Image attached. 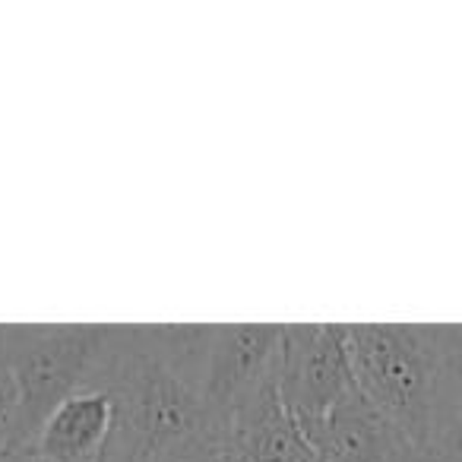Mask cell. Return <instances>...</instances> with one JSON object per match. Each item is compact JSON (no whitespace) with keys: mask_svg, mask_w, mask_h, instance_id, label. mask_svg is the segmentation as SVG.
Wrapping results in <instances>:
<instances>
[{"mask_svg":"<svg viewBox=\"0 0 462 462\" xmlns=\"http://www.w3.org/2000/svg\"><path fill=\"white\" fill-rule=\"evenodd\" d=\"M358 393L418 456H462L456 323H346Z\"/></svg>","mask_w":462,"mask_h":462,"instance_id":"1","label":"cell"},{"mask_svg":"<svg viewBox=\"0 0 462 462\" xmlns=\"http://www.w3.org/2000/svg\"><path fill=\"white\" fill-rule=\"evenodd\" d=\"M0 462H39V459L29 453V447H23V449H10V453H4L0 456Z\"/></svg>","mask_w":462,"mask_h":462,"instance_id":"11","label":"cell"},{"mask_svg":"<svg viewBox=\"0 0 462 462\" xmlns=\"http://www.w3.org/2000/svg\"><path fill=\"white\" fill-rule=\"evenodd\" d=\"M111 424H115V405L108 393H73L42 421L29 443V453L39 462H102Z\"/></svg>","mask_w":462,"mask_h":462,"instance_id":"7","label":"cell"},{"mask_svg":"<svg viewBox=\"0 0 462 462\" xmlns=\"http://www.w3.org/2000/svg\"><path fill=\"white\" fill-rule=\"evenodd\" d=\"M276 374L231 415V443L247 462H314L301 424L279 396Z\"/></svg>","mask_w":462,"mask_h":462,"instance_id":"8","label":"cell"},{"mask_svg":"<svg viewBox=\"0 0 462 462\" xmlns=\"http://www.w3.org/2000/svg\"><path fill=\"white\" fill-rule=\"evenodd\" d=\"M225 447H228V443H225ZM225 447H197V449H184V453H174V456H162V459H152V462H216Z\"/></svg>","mask_w":462,"mask_h":462,"instance_id":"10","label":"cell"},{"mask_svg":"<svg viewBox=\"0 0 462 462\" xmlns=\"http://www.w3.org/2000/svg\"><path fill=\"white\" fill-rule=\"evenodd\" d=\"M279 396L301 430L314 428L358 390L346 323H291L279 342Z\"/></svg>","mask_w":462,"mask_h":462,"instance_id":"4","label":"cell"},{"mask_svg":"<svg viewBox=\"0 0 462 462\" xmlns=\"http://www.w3.org/2000/svg\"><path fill=\"white\" fill-rule=\"evenodd\" d=\"M117 327L64 323V327H0V358L20 390L16 449L73 393L92 390L115 352Z\"/></svg>","mask_w":462,"mask_h":462,"instance_id":"3","label":"cell"},{"mask_svg":"<svg viewBox=\"0 0 462 462\" xmlns=\"http://www.w3.org/2000/svg\"><path fill=\"white\" fill-rule=\"evenodd\" d=\"M92 390L108 393L115 405L102 462H152L231 443L228 424L206 402L203 386L162 358L149 327H117L115 352Z\"/></svg>","mask_w":462,"mask_h":462,"instance_id":"2","label":"cell"},{"mask_svg":"<svg viewBox=\"0 0 462 462\" xmlns=\"http://www.w3.org/2000/svg\"><path fill=\"white\" fill-rule=\"evenodd\" d=\"M16 421H20V390L10 367L0 358V456L16 449Z\"/></svg>","mask_w":462,"mask_h":462,"instance_id":"9","label":"cell"},{"mask_svg":"<svg viewBox=\"0 0 462 462\" xmlns=\"http://www.w3.org/2000/svg\"><path fill=\"white\" fill-rule=\"evenodd\" d=\"M314 462H430L449 459V456H418L393 424L352 390L336 409L314 428L304 430Z\"/></svg>","mask_w":462,"mask_h":462,"instance_id":"6","label":"cell"},{"mask_svg":"<svg viewBox=\"0 0 462 462\" xmlns=\"http://www.w3.org/2000/svg\"><path fill=\"white\" fill-rule=\"evenodd\" d=\"M216 462H247V459L238 453V449H235V443H228V447H225L222 453H218V459H216Z\"/></svg>","mask_w":462,"mask_h":462,"instance_id":"12","label":"cell"},{"mask_svg":"<svg viewBox=\"0 0 462 462\" xmlns=\"http://www.w3.org/2000/svg\"><path fill=\"white\" fill-rule=\"evenodd\" d=\"M279 323L212 327L203 367V396L225 424L279 371Z\"/></svg>","mask_w":462,"mask_h":462,"instance_id":"5","label":"cell"}]
</instances>
